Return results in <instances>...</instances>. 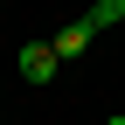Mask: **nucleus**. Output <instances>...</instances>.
I'll return each mask as SVG.
<instances>
[{"label": "nucleus", "mask_w": 125, "mask_h": 125, "mask_svg": "<svg viewBox=\"0 0 125 125\" xmlns=\"http://www.w3.org/2000/svg\"><path fill=\"white\" fill-rule=\"evenodd\" d=\"M104 125H125V111H118V118H104Z\"/></svg>", "instance_id": "4"}, {"label": "nucleus", "mask_w": 125, "mask_h": 125, "mask_svg": "<svg viewBox=\"0 0 125 125\" xmlns=\"http://www.w3.org/2000/svg\"><path fill=\"white\" fill-rule=\"evenodd\" d=\"M56 42H28V49H21V76H28V83H49V76H56Z\"/></svg>", "instance_id": "1"}, {"label": "nucleus", "mask_w": 125, "mask_h": 125, "mask_svg": "<svg viewBox=\"0 0 125 125\" xmlns=\"http://www.w3.org/2000/svg\"><path fill=\"white\" fill-rule=\"evenodd\" d=\"M90 35H97V21H90V14H83V21H70V28L56 35V56H83V49H90Z\"/></svg>", "instance_id": "2"}, {"label": "nucleus", "mask_w": 125, "mask_h": 125, "mask_svg": "<svg viewBox=\"0 0 125 125\" xmlns=\"http://www.w3.org/2000/svg\"><path fill=\"white\" fill-rule=\"evenodd\" d=\"M90 21H97V28H111V21H125V0H97V7H90Z\"/></svg>", "instance_id": "3"}]
</instances>
